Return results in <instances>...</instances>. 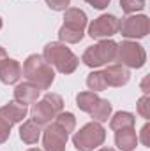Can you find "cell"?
<instances>
[{
  "label": "cell",
  "instance_id": "obj_10",
  "mask_svg": "<svg viewBox=\"0 0 150 151\" xmlns=\"http://www.w3.org/2000/svg\"><path fill=\"white\" fill-rule=\"evenodd\" d=\"M118 32V18L113 14H101L88 25V35L92 39H110Z\"/></svg>",
  "mask_w": 150,
  "mask_h": 151
},
{
  "label": "cell",
  "instance_id": "obj_1",
  "mask_svg": "<svg viewBox=\"0 0 150 151\" xmlns=\"http://www.w3.org/2000/svg\"><path fill=\"white\" fill-rule=\"evenodd\" d=\"M76 128V118L73 113H58L57 118L42 130V151H66L71 132Z\"/></svg>",
  "mask_w": 150,
  "mask_h": 151
},
{
  "label": "cell",
  "instance_id": "obj_13",
  "mask_svg": "<svg viewBox=\"0 0 150 151\" xmlns=\"http://www.w3.org/2000/svg\"><path fill=\"white\" fill-rule=\"evenodd\" d=\"M41 90H37L34 84L30 83H20L14 88V102L21 104V106H28L39 100Z\"/></svg>",
  "mask_w": 150,
  "mask_h": 151
},
{
  "label": "cell",
  "instance_id": "obj_12",
  "mask_svg": "<svg viewBox=\"0 0 150 151\" xmlns=\"http://www.w3.org/2000/svg\"><path fill=\"white\" fill-rule=\"evenodd\" d=\"M21 79V65L14 58H5L0 62V81L4 84H16Z\"/></svg>",
  "mask_w": 150,
  "mask_h": 151
},
{
  "label": "cell",
  "instance_id": "obj_7",
  "mask_svg": "<svg viewBox=\"0 0 150 151\" xmlns=\"http://www.w3.org/2000/svg\"><path fill=\"white\" fill-rule=\"evenodd\" d=\"M117 56V42L111 39H103L99 40L97 44L94 46H88L81 56V62L90 67V69H95V67H103V65H108L110 62L115 60Z\"/></svg>",
  "mask_w": 150,
  "mask_h": 151
},
{
  "label": "cell",
  "instance_id": "obj_5",
  "mask_svg": "<svg viewBox=\"0 0 150 151\" xmlns=\"http://www.w3.org/2000/svg\"><path fill=\"white\" fill-rule=\"evenodd\" d=\"M64 111V100L58 93H46L41 100L32 104L30 109V119H34L37 125L44 127L48 123H51L57 114Z\"/></svg>",
  "mask_w": 150,
  "mask_h": 151
},
{
  "label": "cell",
  "instance_id": "obj_26",
  "mask_svg": "<svg viewBox=\"0 0 150 151\" xmlns=\"http://www.w3.org/2000/svg\"><path fill=\"white\" fill-rule=\"evenodd\" d=\"M149 81H150V76H145V79L141 81V90L145 95H149Z\"/></svg>",
  "mask_w": 150,
  "mask_h": 151
},
{
  "label": "cell",
  "instance_id": "obj_25",
  "mask_svg": "<svg viewBox=\"0 0 150 151\" xmlns=\"http://www.w3.org/2000/svg\"><path fill=\"white\" fill-rule=\"evenodd\" d=\"M88 5H92L94 9H99V11H103V9H106L108 5H110V2L111 0H85Z\"/></svg>",
  "mask_w": 150,
  "mask_h": 151
},
{
  "label": "cell",
  "instance_id": "obj_11",
  "mask_svg": "<svg viewBox=\"0 0 150 151\" xmlns=\"http://www.w3.org/2000/svg\"><path fill=\"white\" fill-rule=\"evenodd\" d=\"M103 76H104L106 86H113V88H120V86L127 84L129 79H131V72L127 70V67H124L120 63L108 65L103 70Z\"/></svg>",
  "mask_w": 150,
  "mask_h": 151
},
{
  "label": "cell",
  "instance_id": "obj_15",
  "mask_svg": "<svg viewBox=\"0 0 150 151\" xmlns=\"http://www.w3.org/2000/svg\"><path fill=\"white\" fill-rule=\"evenodd\" d=\"M41 134H42V127L37 125L34 119H27L20 127V139L25 144H37V141L41 139Z\"/></svg>",
  "mask_w": 150,
  "mask_h": 151
},
{
  "label": "cell",
  "instance_id": "obj_27",
  "mask_svg": "<svg viewBox=\"0 0 150 151\" xmlns=\"http://www.w3.org/2000/svg\"><path fill=\"white\" fill-rule=\"evenodd\" d=\"M5 58H7V51L0 46V62H2V60H5Z\"/></svg>",
  "mask_w": 150,
  "mask_h": 151
},
{
  "label": "cell",
  "instance_id": "obj_24",
  "mask_svg": "<svg viewBox=\"0 0 150 151\" xmlns=\"http://www.w3.org/2000/svg\"><path fill=\"white\" fill-rule=\"evenodd\" d=\"M149 134H150V125H149V123H145V125H143V128H141V132H140V137H138V141H141V142H143V146H150Z\"/></svg>",
  "mask_w": 150,
  "mask_h": 151
},
{
  "label": "cell",
  "instance_id": "obj_4",
  "mask_svg": "<svg viewBox=\"0 0 150 151\" xmlns=\"http://www.w3.org/2000/svg\"><path fill=\"white\" fill-rule=\"evenodd\" d=\"M42 58L55 67L60 74H73L78 65H79V58L76 56L74 53L62 42H50L44 46L42 51Z\"/></svg>",
  "mask_w": 150,
  "mask_h": 151
},
{
  "label": "cell",
  "instance_id": "obj_6",
  "mask_svg": "<svg viewBox=\"0 0 150 151\" xmlns=\"http://www.w3.org/2000/svg\"><path fill=\"white\" fill-rule=\"evenodd\" d=\"M104 141H106V130L97 121H90L83 125L73 135V144L76 151H94L101 148Z\"/></svg>",
  "mask_w": 150,
  "mask_h": 151
},
{
  "label": "cell",
  "instance_id": "obj_3",
  "mask_svg": "<svg viewBox=\"0 0 150 151\" xmlns=\"http://www.w3.org/2000/svg\"><path fill=\"white\" fill-rule=\"evenodd\" d=\"M88 25L87 14L78 7H67L64 11V25L58 30V39L62 44H78L85 35Z\"/></svg>",
  "mask_w": 150,
  "mask_h": 151
},
{
  "label": "cell",
  "instance_id": "obj_9",
  "mask_svg": "<svg viewBox=\"0 0 150 151\" xmlns=\"http://www.w3.org/2000/svg\"><path fill=\"white\" fill-rule=\"evenodd\" d=\"M118 32L125 39H143L150 32V19L147 14H134L118 19Z\"/></svg>",
  "mask_w": 150,
  "mask_h": 151
},
{
  "label": "cell",
  "instance_id": "obj_8",
  "mask_svg": "<svg viewBox=\"0 0 150 151\" xmlns=\"http://www.w3.org/2000/svg\"><path fill=\"white\" fill-rule=\"evenodd\" d=\"M115 60L129 69H141L147 63V51L141 44L134 40H122L117 44V56Z\"/></svg>",
  "mask_w": 150,
  "mask_h": 151
},
{
  "label": "cell",
  "instance_id": "obj_16",
  "mask_svg": "<svg viewBox=\"0 0 150 151\" xmlns=\"http://www.w3.org/2000/svg\"><path fill=\"white\" fill-rule=\"evenodd\" d=\"M110 128L113 132H118V130H125V128H134V123H136V118L134 114L127 113V111H118L113 116H110Z\"/></svg>",
  "mask_w": 150,
  "mask_h": 151
},
{
  "label": "cell",
  "instance_id": "obj_14",
  "mask_svg": "<svg viewBox=\"0 0 150 151\" xmlns=\"http://www.w3.org/2000/svg\"><path fill=\"white\" fill-rule=\"evenodd\" d=\"M138 135L134 128H125V130H118L115 132V144L120 151H133L138 146Z\"/></svg>",
  "mask_w": 150,
  "mask_h": 151
},
{
  "label": "cell",
  "instance_id": "obj_31",
  "mask_svg": "<svg viewBox=\"0 0 150 151\" xmlns=\"http://www.w3.org/2000/svg\"><path fill=\"white\" fill-rule=\"evenodd\" d=\"M143 2H145V0H143Z\"/></svg>",
  "mask_w": 150,
  "mask_h": 151
},
{
  "label": "cell",
  "instance_id": "obj_29",
  "mask_svg": "<svg viewBox=\"0 0 150 151\" xmlns=\"http://www.w3.org/2000/svg\"><path fill=\"white\" fill-rule=\"evenodd\" d=\"M27 151H42V150H39V148H30V150H27Z\"/></svg>",
  "mask_w": 150,
  "mask_h": 151
},
{
  "label": "cell",
  "instance_id": "obj_22",
  "mask_svg": "<svg viewBox=\"0 0 150 151\" xmlns=\"http://www.w3.org/2000/svg\"><path fill=\"white\" fill-rule=\"evenodd\" d=\"M136 107H138V114H140L141 118L149 119L150 118V97L149 95H143V97L138 100Z\"/></svg>",
  "mask_w": 150,
  "mask_h": 151
},
{
  "label": "cell",
  "instance_id": "obj_21",
  "mask_svg": "<svg viewBox=\"0 0 150 151\" xmlns=\"http://www.w3.org/2000/svg\"><path fill=\"white\" fill-rule=\"evenodd\" d=\"M120 7L125 14H133V12H138V11H143L145 9V2L143 0H120Z\"/></svg>",
  "mask_w": 150,
  "mask_h": 151
},
{
  "label": "cell",
  "instance_id": "obj_2",
  "mask_svg": "<svg viewBox=\"0 0 150 151\" xmlns=\"http://www.w3.org/2000/svg\"><path fill=\"white\" fill-rule=\"evenodd\" d=\"M21 76L27 79V83L34 84L37 90H48L51 88L55 81V70L53 67L42 58V55H30L23 62Z\"/></svg>",
  "mask_w": 150,
  "mask_h": 151
},
{
  "label": "cell",
  "instance_id": "obj_20",
  "mask_svg": "<svg viewBox=\"0 0 150 151\" xmlns=\"http://www.w3.org/2000/svg\"><path fill=\"white\" fill-rule=\"evenodd\" d=\"M87 86H88V90L90 91H104L108 86H106V81H104V76L103 72H99V70H94V72H90V74L87 76Z\"/></svg>",
  "mask_w": 150,
  "mask_h": 151
},
{
  "label": "cell",
  "instance_id": "obj_19",
  "mask_svg": "<svg viewBox=\"0 0 150 151\" xmlns=\"http://www.w3.org/2000/svg\"><path fill=\"white\" fill-rule=\"evenodd\" d=\"M12 125H16V123H14L12 118L7 114L5 107H0V144H4V142L9 139Z\"/></svg>",
  "mask_w": 150,
  "mask_h": 151
},
{
  "label": "cell",
  "instance_id": "obj_23",
  "mask_svg": "<svg viewBox=\"0 0 150 151\" xmlns=\"http://www.w3.org/2000/svg\"><path fill=\"white\" fill-rule=\"evenodd\" d=\"M46 5L53 11H66L71 5V0H46Z\"/></svg>",
  "mask_w": 150,
  "mask_h": 151
},
{
  "label": "cell",
  "instance_id": "obj_17",
  "mask_svg": "<svg viewBox=\"0 0 150 151\" xmlns=\"http://www.w3.org/2000/svg\"><path fill=\"white\" fill-rule=\"evenodd\" d=\"M88 114H90V116L94 118V121H97V123L108 121V118L111 116V102L106 100V99H99V102L95 104V107H94Z\"/></svg>",
  "mask_w": 150,
  "mask_h": 151
},
{
  "label": "cell",
  "instance_id": "obj_30",
  "mask_svg": "<svg viewBox=\"0 0 150 151\" xmlns=\"http://www.w3.org/2000/svg\"><path fill=\"white\" fill-rule=\"evenodd\" d=\"M2 27H4V21H2V18H0V30H2Z\"/></svg>",
  "mask_w": 150,
  "mask_h": 151
},
{
  "label": "cell",
  "instance_id": "obj_28",
  "mask_svg": "<svg viewBox=\"0 0 150 151\" xmlns=\"http://www.w3.org/2000/svg\"><path fill=\"white\" fill-rule=\"evenodd\" d=\"M99 151H115V150H113V148H101Z\"/></svg>",
  "mask_w": 150,
  "mask_h": 151
},
{
  "label": "cell",
  "instance_id": "obj_18",
  "mask_svg": "<svg viewBox=\"0 0 150 151\" xmlns=\"http://www.w3.org/2000/svg\"><path fill=\"white\" fill-rule=\"evenodd\" d=\"M99 102V97L95 91H81L76 95V106L83 111V113H90L95 104Z\"/></svg>",
  "mask_w": 150,
  "mask_h": 151
}]
</instances>
